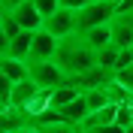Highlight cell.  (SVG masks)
<instances>
[{
	"label": "cell",
	"instance_id": "obj_1",
	"mask_svg": "<svg viewBox=\"0 0 133 133\" xmlns=\"http://www.w3.org/2000/svg\"><path fill=\"white\" fill-rule=\"evenodd\" d=\"M55 64L66 73L70 82H76V79H82L85 73H91L94 66H97V51L85 42L82 33H73V36L61 39L58 55H55Z\"/></svg>",
	"mask_w": 133,
	"mask_h": 133
},
{
	"label": "cell",
	"instance_id": "obj_2",
	"mask_svg": "<svg viewBox=\"0 0 133 133\" xmlns=\"http://www.w3.org/2000/svg\"><path fill=\"white\" fill-rule=\"evenodd\" d=\"M115 15H118V0H94L91 6H85L82 12L76 15V21H79V33L109 24Z\"/></svg>",
	"mask_w": 133,
	"mask_h": 133
},
{
	"label": "cell",
	"instance_id": "obj_3",
	"mask_svg": "<svg viewBox=\"0 0 133 133\" xmlns=\"http://www.w3.org/2000/svg\"><path fill=\"white\" fill-rule=\"evenodd\" d=\"M30 66V79L36 82V88L39 91H58V88H64V85H70V79H66V73L61 70L55 61H42V64H27Z\"/></svg>",
	"mask_w": 133,
	"mask_h": 133
},
{
	"label": "cell",
	"instance_id": "obj_4",
	"mask_svg": "<svg viewBox=\"0 0 133 133\" xmlns=\"http://www.w3.org/2000/svg\"><path fill=\"white\" fill-rule=\"evenodd\" d=\"M79 12H70V9H58L51 18H45V24L42 30H49L51 36H58V39H66V36H73L79 33V21H76Z\"/></svg>",
	"mask_w": 133,
	"mask_h": 133
},
{
	"label": "cell",
	"instance_id": "obj_5",
	"mask_svg": "<svg viewBox=\"0 0 133 133\" xmlns=\"http://www.w3.org/2000/svg\"><path fill=\"white\" fill-rule=\"evenodd\" d=\"M58 45H61L58 36H51L49 30H36V33H33V49H30V58H27V64L55 61V55H58Z\"/></svg>",
	"mask_w": 133,
	"mask_h": 133
},
{
	"label": "cell",
	"instance_id": "obj_6",
	"mask_svg": "<svg viewBox=\"0 0 133 133\" xmlns=\"http://www.w3.org/2000/svg\"><path fill=\"white\" fill-rule=\"evenodd\" d=\"M109 27H112V45H118V49H133V12H118L112 21H109Z\"/></svg>",
	"mask_w": 133,
	"mask_h": 133
},
{
	"label": "cell",
	"instance_id": "obj_7",
	"mask_svg": "<svg viewBox=\"0 0 133 133\" xmlns=\"http://www.w3.org/2000/svg\"><path fill=\"white\" fill-rule=\"evenodd\" d=\"M39 94L42 91L36 88V82H33V79H24V82H18L15 88H12V103H9V106L12 109H27Z\"/></svg>",
	"mask_w": 133,
	"mask_h": 133
},
{
	"label": "cell",
	"instance_id": "obj_8",
	"mask_svg": "<svg viewBox=\"0 0 133 133\" xmlns=\"http://www.w3.org/2000/svg\"><path fill=\"white\" fill-rule=\"evenodd\" d=\"M0 79H9L12 85L30 79V66L27 61H15V58H0Z\"/></svg>",
	"mask_w": 133,
	"mask_h": 133
},
{
	"label": "cell",
	"instance_id": "obj_9",
	"mask_svg": "<svg viewBox=\"0 0 133 133\" xmlns=\"http://www.w3.org/2000/svg\"><path fill=\"white\" fill-rule=\"evenodd\" d=\"M12 15L18 18V24H21V30H42V24H45V18L39 15V9L33 6V0H27V3H21V6L12 12Z\"/></svg>",
	"mask_w": 133,
	"mask_h": 133
},
{
	"label": "cell",
	"instance_id": "obj_10",
	"mask_svg": "<svg viewBox=\"0 0 133 133\" xmlns=\"http://www.w3.org/2000/svg\"><path fill=\"white\" fill-rule=\"evenodd\" d=\"M33 33L36 30H24L18 39L6 42L3 45V58H15V61H27L30 58V49H33Z\"/></svg>",
	"mask_w": 133,
	"mask_h": 133
},
{
	"label": "cell",
	"instance_id": "obj_11",
	"mask_svg": "<svg viewBox=\"0 0 133 133\" xmlns=\"http://www.w3.org/2000/svg\"><path fill=\"white\" fill-rule=\"evenodd\" d=\"M82 36H85V42H88L94 51H103L106 45H112V27H109V24L94 27V30H85Z\"/></svg>",
	"mask_w": 133,
	"mask_h": 133
},
{
	"label": "cell",
	"instance_id": "obj_12",
	"mask_svg": "<svg viewBox=\"0 0 133 133\" xmlns=\"http://www.w3.org/2000/svg\"><path fill=\"white\" fill-rule=\"evenodd\" d=\"M21 24H18V18L12 15V12H3V15H0V39H3V45H6V42H12V39H18V36H21Z\"/></svg>",
	"mask_w": 133,
	"mask_h": 133
},
{
	"label": "cell",
	"instance_id": "obj_13",
	"mask_svg": "<svg viewBox=\"0 0 133 133\" xmlns=\"http://www.w3.org/2000/svg\"><path fill=\"white\" fill-rule=\"evenodd\" d=\"M82 97V91L76 88V85H64V88H58V91H51V109H64V106H70L73 100H79Z\"/></svg>",
	"mask_w": 133,
	"mask_h": 133
},
{
	"label": "cell",
	"instance_id": "obj_14",
	"mask_svg": "<svg viewBox=\"0 0 133 133\" xmlns=\"http://www.w3.org/2000/svg\"><path fill=\"white\" fill-rule=\"evenodd\" d=\"M85 100H88V109H91V112H100V109L112 106V97H109L106 88H91V91H85Z\"/></svg>",
	"mask_w": 133,
	"mask_h": 133
},
{
	"label": "cell",
	"instance_id": "obj_15",
	"mask_svg": "<svg viewBox=\"0 0 133 133\" xmlns=\"http://www.w3.org/2000/svg\"><path fill=\"white\" fill-rule=\"evenodd\" d=\"M118 55H121V49H118V45H106L103 51H97V66H103L106 73H112V76H115Z\"/></svg>",
	"mask_w": 133,
	"mask_h": 133
},
{
	"label": "cell",
	"instance_id": "obj_16",
	"mask_svg": "<svg viewBox=\"0 0 133 133\" xmlns=\"http://www.w3.org/2000/svg\"><path fill=\"white\" fill-rule=\"evenodd\" d=\"M36 133H79V127L66 121H49V124H36Z\"/></svg>",
	"mask_w": 133,
	"mask_h": 133
},
{
	"label": "cell",
	"instance_id": "obj_17",
	"mask_svg": "<svg viewBox=\"0 0 133 133\" xmlns=\"http://www.w3.org/2000/svg\"><path fill=\"white\" fill-rule=\"evenodd\" d=\"M33 6L39 9V15H42V18H51V15L61 9V0H33Z\"/></svg>",
	"mask_w": 133,
	"mask_h": 133
},
{
	"label": "cell",
	"instance_id": "obj_18",
	"mask_svg": "<svg viewBox=\"0 0 133 133\" xmlns=\"http://www.w3.org/2000/svg\"><path fill=\"white\" fill-rule=\"evenodd\" d=\"M115 82H118V85H124L127 91L133 94V66H130V70H121V73H115Z\"/></svg>",
	"mask_w": 133,
	"mask_h": 133
},
{
	"label": "cell",
	"instance_id": "obj_19",
	"mask_svg": "<svg viewBox=\"0 0 133 133\" xmlns=\"http://www.w3.org/2000/svg\"><path fill=\"white\" fill-rule=\"evenodd\" d=\"M94 0H61V9H70V12H82L85 6H91Z\"/></svg>",
	"mask_w": 133,
	"mask_h": 133
},
{
	"label": "cell",
	"instance_id": "obj_20",
	"mask_svg": "<svg viewBox=\"0 0 133 133\" xmlns=\"http://www.w3.org/2000/svg\"><path fill=\"white\" fill-rule=\"evenodd\" d=\"M21 3H27V0H0V6H3V12H15Z\"/></svg>",
	"mask_w": 133,
	"mask_h": 133
},
{
	"label": "cell",
	"instance_id": "obj_21",
	"mask_svg": "<svg viewBox=\"0 0 133 133\" xmlns=\"http://www.w3.org/2000/svg\"><path fill=\"white\" fill-rule=\"evenodd\" d=\"M91 133H127L121 124H106V127H97V130H91Z\"/></svg>",
	"mask_w": 133,
	"mask_h": 133
},
{
	"label": "cell",
	"instance_id": "obj_22",
	"mask_svg": "<svg viewBox=\"0 0 133 133\" xmlns=\"http://www.w3.org/2000/svg\"><path fill=\"white\" fill-rule=\"evenodd\" d=\"M18 133H36V127H27V130H18Z\"/></svg>",
	"mask_w": 133,
	"mask_h": 133
},
{
	"label": "cell",
	"instance_id": "obj_23",
	"mask_svg": "<svg viewBox=\"0 0 133 133\" xmlns=\"http://www.w3.org/2000/svg\"><path fill=\"white\" fill-rule=\"evenodd\" d=\"M79 133H85V130H79Z\"/></svg>",
	"mask_w": 133,
	"mask_h": 133
}]
</instances>
